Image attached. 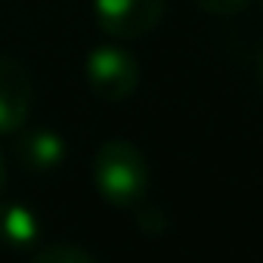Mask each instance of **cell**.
I'll return each mask as SVG.
<instances>
[{
    "mask_svg": "<svg viewBox=\"0 0 263 263\" xmlns=\"http://www.w3.org/2000/svg\"><path fill=\"white\" fill-rule=\"evenodd\" d=\"M93 186L111 208H143L152 186V171L143 149L118 137L105 140L93 155Z\"/></svg>",
    "mask_w": 263,
    "mask_h": 263,
    "instance_id": "obj_1",
    "label": "cell"
},
{
    "mask_svg": "<svg viewBox=\"0 0 263 263\" xmlns=\"http://www.w3.org/2000/svg\"><path fill=\"white\" fill-rule=\"evenodd\" d=\"M87 87L93 90L96 99L102 102H124L137 93L140 87V62L137 56L118 47V44H102L93 47L84 65Z\"/></svg>",
    "mask_w": 263,
    "mask_h": 263,
    "instance_id": "obj_2",
    "label": "cell"
},
{
    "mask_svg": "<svg viewBox=\"0 0 263 263\" xmlns=\"http://www.w3.org/2000/svg\"><path fill=\"white\" fill-rule=\"evenodd\" d=\"M167 0H93L96 25L111 41H140L158 28Z\"/></svg>",
    "mask_w": 263,
    "mask_h": 263,
    "instance_id": "obj_3",
    "label": "cell"
},
{
    "mask_svg": "<svg viewBox=\"0 0 263 263\" xmlns=\"http://www.w3.org/2000/svg\"><path fill=\"white\" fill-rule=\"evenodd\" d=\"M31 96L28 68L13 56H0V137L22 130L31 111Z\"/></svg>",
    "mask_w": 263,
    "mask_h": 263,
    "instance_id": "obj_4",
    "label": "cell"
},
{
    "mask_svg": "<svg viewBox=\"0 0 263 263\" xmlns=\"http://www.w3.org/2000/svg\"><path fill=\"white\" fill-rule=\"evenodd\" d=\"M41 238V220L37 214L22 201H4L0 204V248L7 251H31Z\"/></svg>",
    "mask_w": 263,
    "mask_h": 263,
    "instance_id": "obj_5",
    "label": "cell"
},
{
    "mask_svg": "<svg viewBox=\"0 0 263 263\" xmlns=\"http://www.w3.org/2000/svg\"><path fill=\"white\" fill-rule=\"evenodd\" d=\"M19 158L37 174H50L65 161V140L56 130H31L28 137L19 140Z\"/></svg>",
    "mask_w": 263,
    "mask_h": 263,
    "instance_id": "obj_6",
    "label": "cell"
},
{
    "mask_svg": "<svg viewBox=\"0 0 263 263\" xmlns=\"http://www.w3.org/2000/svg\"><path fill=\"white\" fill-rule=\"evenodd\" d=\"M31 263H99L87 248L71 245V241H53L44 245L31 254Z\"/></svg>",
    "mask_w": 263,
    "mask_h": 263,
    "instance_id": "obj_7",
    "label": "cell"
},
{
    "mask_svg": "<svg viewBox=\"0 0 263 263\" xmlns=\"http://www.w3.org/2000/svg\"><path fill=\"white\" fill-rule=\"evenodd\" d=\"M195 4L208 16H235V13H241L251 4V0H195Z\"/></svg>",
    "mask_w": 263,
    "mask_h": 263,
    "instance_id": "obj_8",
    "label": "cell"
},
{
    "mask_svg": "<svg viewBox=\"0 0 263 263\" xmlns=\"http://www.w3.org/2000/svg\"><path fill=\"white\" fill-rule=\"evenodd\" d=\"M7 186V171H4V155H0V192H4Z\"/></svg>",
    "mask_w": 263,
    "mask_h": 263,
    "instance_id": "obj_9",
    "label": "cell"
},
{
    "mask_svg": "<svg viewBox=\"0 0 263 263\" xmlns=\"http://www.w3.org/2000/svg\"><path fill=\"white\" fill-rule=\"evenodd\" d=\"M257 71H260V87H263V53H260V65H257Z\"/></svg>",
    "mask_w": 263,
    "mask_h": 263,
    "instance_id": "obj_10",
    "label": "cell"
},
{
    "mask_svg": "<svg viewBox=\"0 0 263 263\" xmlns=\"http://www.w3.org/2000/svg\"><path fill=\"white\" fill-rule=\"evenodd\" d=\"M260 7H263V0H260Z\"/></svg>",
    "mask_w": 263,
    "mask_h": 263,
    "instance_id": "obj_11",
    "label": "cell"
}]
</instances>
